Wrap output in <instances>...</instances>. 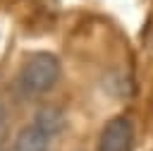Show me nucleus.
I'll list each match as a JSON object with an SVG mask.
<instances>
[{"instance_id": "nucleus-1", "label": "nucleus", "mask_w": 153, "mask_h": 151, "mask_svg": "<svg viewBox=\"0 0 153 151\" xmlns=\"http://www.w3.org/2000/svg\"><path fill=\"white\" fill-rule=\"evenodd\" d=\"M60 74H62L60 58L41 50V53L29 55L22 62L17 72V89L22 91L24 98H38L60 81Z\"/></svg>"}, {"instance_id": "nucleus-2", "label": "nucleus", "mask_w": 153, "mask_h": 151, "mask_svg": "<svg viewBox=\"0 0 153 151\" xmlns=\"http://www.w3.org/2000/svg\"><path fill=\"white\" fill-rule=\"evenodd\" d=\"M131 144H134V122L127 115H115L100 127L96 151H131Z\"/></svg>"}, {"instance_id": "nucleus-3", "label": "nucleus", "mask_w": 153, "mask_h": 151, "mask_svg": "<svg viewBox=\"0 0 153 151\" xmlns=\"http://www.w3.org/2000/svg\"><path fill=\"white\" fill-rule=\"evenodd\" d=\"M53 137H48L43 129H38L33 122H29L26 127H22L14 139H12V149L10 151H53Z\"/></svg>"}, {"instance_id": "nucleus-4", "label": "nucleus", "mask_w": 153, "mask_h": 151, "mask_svg": "<svg viewBox=\"0 0 153 151\" xmlns=\"http://www.w3.org/2000/svg\"><path fill=\"white\" fill-rule=\"evenodd\" d=\"M31 122H33L38 129H43L48 137H53V139H57V137L65 132V113H62V108H57V105H53V103L38 105V108L33 110Z\"/></svg>"}]
</instances>
